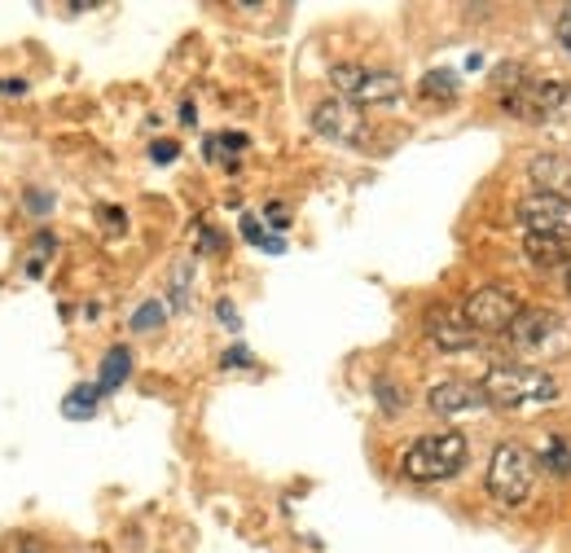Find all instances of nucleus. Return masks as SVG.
<instances>
[{
	"label": "nucleus",
	"mask_w": 571,
	"mask_h": 553,
	"mask_svg": "<svg viewBox=\"0 0 571 553\" xmlns=\"http://www.w3.org/2000/svg\"><path fill=\"white\" fill-rule=\"evenodd\" d=\"M466 466V435L462 431H435L422 435L405 457H400V474L409 483H444Z\"/></svg>",
	"instance_id": "1"
},
{
	"label": "nucleus",
	"mask_w": 571,
	"mask_h": 553,
	"mask_svg": "<svg viewBox=\"0 0 571 553\" xmlns=\"http://www.w3.org/2000/svg\"><path fill=\"white\" fill-rule=\"evenodd\" d=\"M483 396L492 409H523V404H540V400H553L558 383L540 369H527V365H492L483 378H479Z\"/></svg>",
	"instance_id": "2"
},
{
	"label": "nucleus",
	"mask_w": 571,
	"mask_h": 553,
	"mask_svg": "<svg viewBox=\"0 0 571 553\" xmlns=\"http://www.w3.org/2000/svg\"><path fill=\"white\" fill-rule=\"evenodd\" d=\"M532 479H536V457L523 448V444H514V439H501L497 448H492V461H488V492H492V501H501V505H523L527 501V492H532Z\"/></svg>",
	"instance_id": "3"
},
{
	"label": "nucleus",
	"mask_w": 571,
	"mask_h": 553,
	"mask_svg": "<svg viewBox=\"0 0 571 553\" xmlns=\"http://www.w3.org/2000/svg\"><path fill=\"white\" fill-rule=\"evenodd\" d=\"M501 106L527 123H562V119H571V84L567 80L518 84V89L501 93Z\"/></svg>",
	"instance_id": "4"
},
{
	"label": "nucleus",
	"mask_w": 571,
	"mask_h": 553,
	"mask_svg": "<svg viewBox=\"0 0 571 553\" xmlns=\"http://www.w3.org/2000/svg\"><path fill=\"white\" fill-rule=\"evenodd\" d=\"M518 313H523L518 295H514L510 286H497V282L470 291L466 304H462V321H466L475 334H505Z\"/></svg>",
	"instance_id": "5"
},
{
	"label": "nucleus",
	"mask_w": 571,
	"mask_h": 553,
	"mask_svg": "<svg viewBox=\"0 0 571 553\" xmlns=\"http://www.w3.org/2000/svg\"><path fill=\"white\" fill-rule=\"evenodd\" d=\"M518 224H523V233H545V237L571 242V202L536 189L518 202Z\"/></svg>",
	"instance_id": "6"
},
{
	"label": "nucleus",
	"mask_w": 571,
	"mask_h": 553,
	"mask_svg": "<svg viewBox=\"0 0 571 553\" xmlns=\"http://www.w3.org/2000/svg\"><path fill=\"white\" fill-rule=\"evenodd\" d=\"M313 132L326 137V141H339V145H361L370 137L365 115L352 102H343V97H330V102H322L313 110Z\"/></svg>",
	"instance_id": "7"
},
{
	"label": "nucleus",
	"mask_w": 571,
	"mask_h": 553,
	"mask_svg": "<svg viewBox=\"0 0 571 553\" xmlns=\"http://www.w3.org/2000/svg\"><path fill=\"white\" fill-rule=\"evenodd\" d=\"M483 404H488L483 387H479V383H462V378H448V383H440V387L427 391V409L440 413V417L475 413V409H483Z\"/></svg>",
	"instance_id": "8"
},
{
	"label": "nucleus",
	"mask_w": 571,
	"mask_h": 553,
	"mask_svg": "<svg viewBox=\"0 0 571 553\" xmlns=\"http://www.w3.org/2000/svg\"><path fill=\"white\" fill-rule=\"evenodd\" d=\"M427 334H431V343H435L440 352H466V348L479 343V334H475L466 321L448 317V313H431V317H427Z\"/></svg>",
	"instance_id": "9"
},
{
	"label": "nucleus",
	"mask_w": 571,
	"mask_h": 553,
	"mask_svg": "<svg viewBox=\"0 0 571 553\" xmlns=\"http://www.w3.org/2000/svg\"><path fill=\"white\" fill-rule=\"evenodd\" d=\"M400 93H405L400 75H392V71H361V84H357L352 102L357 106H392V102H400Z\"/></svg>",
	"instance_id": "10"
},
{
	"label": "nucleus",
	"mask_w": 571,
	"mask_h": 553,
	"mask_svg": "<svg viewBox=\"0 0 571 553\" xmlns=\"http://www.w3.org/2000/svg\"><path fill=\"white\" fill-rule=\"evenodd\" d=\"M549 334H553V317L540 313V308H523V313L514 317V326L505 330V339H510L514 348H540Z\"/></svg>",
	"instance_id": "11"
},
{
	"label": "nucleus",
	"mask_w": 571,
	"mask_h": 553,
	"mask_svg": "<svg viewBox=\"0 0 571 553\" xmlns=\"http://www.w3.org/2000/svg\"><path fill=\"white\" fill-rule=\"evenodd\" d=\"M523 255L540 268H553V263H567L571 259V242L562 237H545V233H523Z\"/></svg>",
	"instance_id": "12"
},
{
	"label": "nucleus",
	"mask_w": 571,
	"mask_h": 553,
	"mask_svg": "<svg viewBox=\"0 0 571 553\" xmlns=\"http://www.w3.org/2000/svg\"><path fill=\"white\" fill-rule=\"evenodd\" d=\"M536 457H540V466H549V474H571V439L545 435L536 444Z\"/></svg>",
	"instance_id": "13"
},
{
	"label": "nucleus",
	"mask_w": 571,
	"mask_h": 553,
	"mask_svg": "<svg viewBox=\"0 0 571 553\" xmlns=\"http://www.w3.org/2000/svg\"><path fill=\"white\" fill-rule=\"evenodd\" d=\"M128 369H132V352H128V348H110V352H106V361H102V378H97L102 396H106V391H115V387L128 378Z\"/></svg>",
	"instance_id": "14"
},
{
	"label": "nucleus",
	"mask_w": 571,
	"mask_h": 553,
	"mask_svg": "<svg viewBox=\"0 0 571 553\" xmlns=\"http://www.w3.org/2000/svg\"><path fill=\"white\" fill-rule=\"evenodd\" d=\"M418 93L431 97V102H448V97H457V75L453 71H427Z\"/></svg>",
	"instance_id": "15"
},
{
	"label": "nucleus",
	"mask_w": 571,
	"mask_h": 553,
	"mask_svg": "<svg viewBox=\"0 0 571 553\" xmlns=\"http://www.w3.org/2000/svg\"><path fill=\"white\" fill-rule=\"evenodd\" d=\"M97 400H102V387H75L71 396H67V404H62V413L67 417H93L97 413Z\"/></svg>",
	"instance_id": "16"
},
{
	"label": "nucleus",
	"mask_w": 571,
	"mask_h": 553,
	"mask_svg": "<svg viewBox=\"0 0 571 553\" xmlns=\"http://www.w3.org/2000/svg\"><path fill=\"white\" fill-rule=\"evenodd\" d=\"M242 237H246L250 246H259V250H272V255L286 246L281 237H268V233H264V224H259L255 215H246V220H242Z\"/></svg>",
	"instance_id": "17"
},
{
	"label": "nucleus",
	"mask_w": 571,
	"mask_h": 553,
	"mask_svg": "<svg viewBox=\"0 0 571 553\" xmlns=\"http://www.w3.org/2000/svg\"><path fill=\"white\" fill-rule=\"evenodd\" d=\"M163 317H167V308H163L159 299H150V304H141V308H137V317H132V330H150V326H163Z\"/></svg>",
	"instance_id": "18"
},
{
	"label": "nucleus",
	"mask_w": 571,
	"mask_h": 553,
	"mask_svg": "<svg viewBox=\"0 0 571 553\" xmlns=\"http://www.w3.org/2000/svg\"><path fill=\"white\" fill-rule=\"evenodd\" d=\"M374 391H378V400H383V413H400V409H405V396H400L387 378H378V383H374Z\"/></svg>",
	"instance_id": "19"
},
{
	"label": "nucleus",
	"mask_w": 571,
	"mask_h": 553,
	"mask_svg": "<svg viewBox=\"0 0 571 553\" xmlns=\"http://www.w3.org/2000/svg\"><path fill=\"white\" fill-rule=\"evenodd\" d=\"M185 282H189V263H180L172 276V308H185Z\"/></svg>",
	"instance_id": "20"
},
{
	"label": "nucleus",
	"mask_w": 571,
	"mask_h": 553,
	"mask_svg": "<svg viewBox=\"0 0 571 553\" xmlns=\"http://www.w3.org/2000/svg\"><path fill=\"white\" fill-rule=\"evenodd\" d=\"M176 154H180V145H176V141H154V145H150V158H154L159 167H163V163H172Z\"/></svg>",
	"instance_id": "21"
},
{
	"label": "nucleus",
	"mask_w": 571,
	"mask_h": 553,
	"mask_svg": "<svg viewBox=\"0 0 571 553\" xmlns=\"http://www.w3.org/2000/svg\"><path fill=\"white\" fill-rule=\"evenodd\" d=\"M553 32H558V40H562V45L571 49V5H567V10L558 14V23H553Z\"/></svg>",
	"instance_id": "22"
},
{
	"label": "nucleus",
	"mask_w": 571,
	"mask_h": 553,
	"mask_svg": "<svg viewBox=\"0 0 571 553\" xmlns=\"http://www.w3.org/2000/svg\"><path fill=\"white\" fill-rule=\"evenodd\" d=\"M10 553H49L40 540H32V536H23V540H14V549Z\"/></svg>",
	"instance_id": "23"
},
{
	"label": "nucleus",
	"mask_w": 571,
	"mask_h": 553,
	"mask_svg": "<svg viewBox=\"0 0 571 553\" xmlns=\"http://www.w3.org/2000/svg\"><path fill=\"white\" fill-rule=\"evenodd\" d=\"M102 220L110 224V233H124V211H115V207H102Z\"/></svg>",
	"instance_id": "24"
},
{
	"label": "nucleus",
	"mask_w": 571,
	"mask_h": 553,
	"mask_svg": "<svg viewBox=\"0 0 571 553\" xmlns=\"http://www.w3.org/2000/svg\"><path fill=\"white\" fill-rule=\"evenodd\" d=\"M0 93H5V97H23L27 84H23V80H0Z\"/></svg>",
	"instance_id": "25"
},
{
	"label": "nucleus",
	"mask_w": 571,
	"mask_h": 553,
	"mask_svg": "<svg viewBox=\"0 0 571 553\" xmlns=\"http://www.w3.org/2000/svg\"><path fill=\"white\" fill-rule=\"evenodd\" d=\"M264 215L272 220V228H286V207H277V202H272V207H268Z\"/></svg>",
	"instance_id": "26"
},
{
	"label": "nucleus",
	"mask_w": 571,
	"mask_h": 553,
	"mask_svg": "<svg viewBox=\"0 0 571 553\" xmlns=\"http://www.w3.org/2000/svg\"><path fill=\"white\" fill-rule=\"evenodd\" d=\"M215 313H220V321H224V326H233V330H237V313H233V304H224V299H220V308H215Z\"/></svg>",
	"instance_id": "27"
},
{
	"label": "nucleus",
	"mask_w": 571,
	"mask_h": 553,
	"mask_svg": "<svg viewBox=\"0 0 571 553\" xmlns=\"http://www.w3.org/2000/svg\"><path fill=\"white\" fill-rule=\"evenodd\" d=\"M224 365H229V369H233V365H250V356H246V352H242V348H233V352H229V356H224Z\"/></svg>",
	"instance_id": "28"
},
{
	"label": "nucleus",
	"mask_w": 571,
	"mask_h": 553,
	"mask_svg": "<svg viewBox=\"0 0 571 553\" xmlns=\"http://www.w3.org/2000/svg\"><path fill=\"white\" fill-rule=\"evenodd\" d=\"M567 291H571V268H567Z\"/></svg>",
	"instance_id": "29"
}]
</instances>
